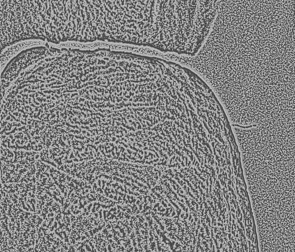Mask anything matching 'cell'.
Segmentation results:
<instances>
[{
    "label": "cell",
    "mask_w": 295,
    "mask_h": 252,
    "mask_svg": "<svg viewBox=\"0 0 295 252\" xmlns=\"http://www.w3.org/2000/svg\"><path fill=\"white\" fill-rule=\"evenodd\" d=\"M177 30L171 0H122L116 19L117 42L170 52Z\"/></svg>",
    "instance_id": "obj_1"
}]
</instances>
